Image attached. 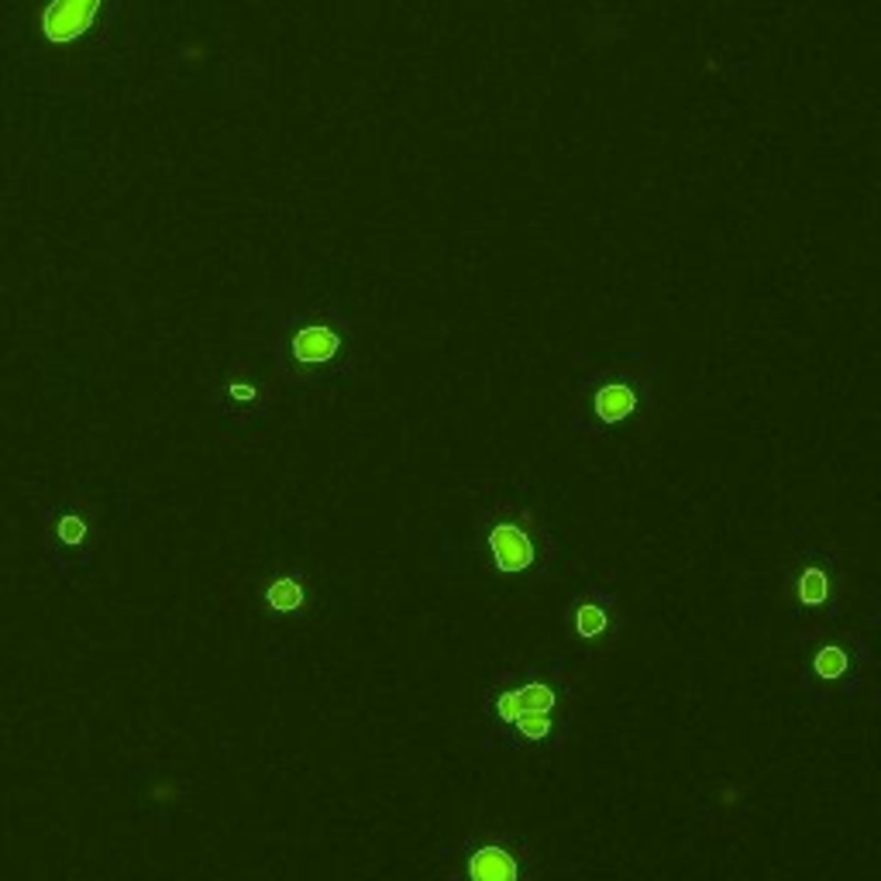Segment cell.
<instances>
[{
	"label": "cell",
	"instance_id": "8fae6325",
	"mask_svg": "<svg viewBox=\"0 0 881 881\" xmlns=\"http://www.w3.org/2000/svg\"><path fill=\"white\" fill-rule=\"evenodd\" d=\"M100 11L103 0H49V8L42 11V34L52 46L80 42L97 24Z\"/></svg>",
	"mask_w": 881,
	"mask_h": 881
},
{
	"label": "cell",
	"instance_id": "30bf717a",
	"mask_svg": "<svg viewBox=\"0 0 881 881\" xmlns=\"http://www.w3.org/2000/svg\"><path fill=\"white\" fill-rule=\"evenodd\" d=\"M313 603V589H310V575L300 569H283L272 572L269 582L259 592V607L269 620L287 623V620H300L310 613Z\"/></svg>",
	"mask_w": 881,
	"mask_h": 881
},
{
	"label": "cell",
	"instance_id": "52a82bcc",
	"mask_svg": "<svg viewBox=\"0 0 881 881\" xmlns=\"http://www.w3.org/2000/svg\"><path fill=\"white\" fill-rule=\"evenodd\" d=\"M843 589H848V572H843V558L833 548L805 544L789 558L785 603L792 620L833 623L840 617Z\"/></svg>",
	"mask_w": 881,
	"mask_h": 881
},
{
	"label": "cell",
	"instance_id": "277c9868",
	"mask_svg": "<svg viewBox=\"0 0 881 881\" xmlns=\"http://www.w3.org/2000/svg\"><path fill=\"white\" fill-rule=\"evenodd\" d=\"M475 548L485 572L513 582H541L551 575L558 544L538 513L520 500H500L479 513Z\"/></svg>",
	"mask_w": 881,
	"mask_h": 881
},
{
	"label": "cell",
	"instance_id": "5b68a950",
	"mask_svg": "<svg viewBox=\"0 0 881 881\" xmlns=\"http://www.w3.org/2000/svg\"><path fill=\"white\" fill-rule=\"evenodd\" d=\"M871 651L861 633L820 627L802 633L799 641V682L817 707H830L837 699H851L864 685Z\"/></svg>",
	"mask_w": 881,
	"mask_h": 881
},
{
	"label": "cell",
	"instance_id": "ba28073f",
	"mask_svg": "<svg viewBox=\"0 0 881 881\" xmlns=\"http://www.w3.org/2000/svg\"><path fill=\"white\" fill-rule=\"evenodd\" d=\"M561 627H565V641L575 651H582L585 658H599L620 644L627 613L613 589L589 582L569 595L565 613H561Z\"/></svg>",
	"mask_w": 881,
	"mask_h": 881
},
{
	"label": "cell",
	"instance_id": "7c38bea8",
	"mask_svg": "<svg viewBox=\"0 0 881 881\" xmlns=\"http://www.w3.org/2000/svg\"><path fill=\"white\" fill-rule=\"evenodd\" d=\"M56 527H59V541L69 544V548H80L87 541V534H90V523L80 513H62Z\"/></svg>",
	"mask_w": 881,
	"mask_h": 881
},
{
	"label": "cell",
	"instance_id": "3957f363",
	"mask_svg": "<svg viewBox=\"0 0 881 881\" xmlns=\"http://www.w3.org/2000/svg\"><path fill=\"white\" fill-rule=\"evenodd\" d=\"M661 376V366L648 351H613L603 366H595L575 382L569 428L582 438H623L651 413Z\"/></svg>",
	"mask_w": 881,
	"mask_h": 881
},
{
	"label": "cell",
	"instance_id": "6da1fadb",
	"mask_svg": "<svg viewBox=\"0 0 881 881\" xmlns=\"http://www.w3.org/2000/svg\"><path fill=\"white\" fill-rule=\"evenodd\" d=\"M489 733L517 754H554L579 727V695L561 661L507 664L482 692Z\"/></svg>",
	"mask_w": 881,
	"mask_h": 881
},
{
	"label": "cell",
	"instance_id": "9c48e42d",
	"mask_svg": "<svg viewBox=\"0 0 881 881\" xmlns=\"http://www.w3.org/2000/svg\"><path fill=\"white\" fill-rule=\"evenodd\" d=\"M214 403H218L221 417H228L231 424L249 428V424H256V420L269 410L272 393H269V386H266V379L259 376L256 366L234 362L218 379Z\"/></svg>",
	"mask_w": 881,
	"mask_h": 881
},
{
	"label": "cell",
	"instance_id": "7a4b0ae2",
	"mask_svg": "<svg viewBox=\"0 0 881 881\" xmlns=\"http://www.w3.org/2000/svg\"><path fill=\"white\" fill-rule=\"evenodd\" d=\"M359 331L348 310L321 297L279 317L272 331V366L297 390H324L359 372Z\"/></svg>",
	"mask_w": 881,
	"mask_h": 881
},
{
	"label": "cell",
	"instance_id": "8992f818",
	"mask_svg": "<svg viewBox=\"0 0 881 881\" xmlns=\"http://www.w3.org/2000/svg\"><path fill=\"white\" fill-rule=\"evenodd\" d=\"M444 858V881H534L531 843L503 823L475 827Z\"/></svg>",
	"mask_w": 881,
	"mask_h": 881
}]
</instances>
